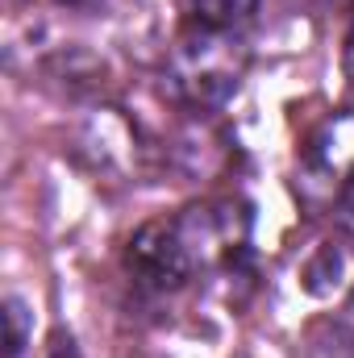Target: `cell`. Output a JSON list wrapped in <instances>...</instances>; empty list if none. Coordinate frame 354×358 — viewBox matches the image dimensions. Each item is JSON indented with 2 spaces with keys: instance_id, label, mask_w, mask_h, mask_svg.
Listing matches in <instances>:
<instances>
[{
  "instance_id": "cell-1",
  "label": "cell",
  "mask_w": 354,
  "mask_h": 358,
  "mask_svg": "<svg viewBox=\"0 0 354 358\" xmlns=\"http://www.w3.org/2000/svg\"><path fill=\"white\" fill-rule=\"evenodd\" d=\"M250 63L246 29H200L179 25L176 46L163 63V88L183 108H217L225 104Z\"/></svg>"
},
{
  "instance_id": "cell-2",
  "label": "cell",
  "mask_w": 354,
  "mask_h": 358,
  "mask_svg": "<svg viewBox=\"0 0 354 358\" xmlns=\"http://www.w3.org/2000/svg\"><path fill=\"white\" fill-rule=\"evenodd\" d=\"M192 271H238L250 259V204L221 196L187 204L171 217Z\"/></svg>"
},
{
  "instance_id": "cell-3",
  "label": "cell",
  "mask_w": 354,
  "mask_h": 358,
  "mask_svg": "<svg viewBox=\"0 0 354 358\" xmlns=\"http://www.w3.org/2000/svg\"><path fill=\"white\" fill-rule=\"evenodd\" d=\"M354 179V108H342L334 117H325L300 146L296 155V200L313 213L325 217L338 208L342 192Z\"/></svg>"
},
{
  "instance_id": "cell-4",
  "label": "cell",
  "mask_w": 354,
  "mask_h": 358,
  "mask_svg": "<svg viewBox=\"0 0 354 358\" xmlns=\"http://www.w3.org/2000/svg\"><path fill=\"white\" fill-rule=\"evenodd\" d=\"M125 271L146 292H179L196 275L192 263H187V255H183V246H179L176 229H171V217L146 221L129 238V246H125Z\"/></svg>"
},
{
  "instance_id": "cell-5",
  "label": "cell",
  "mask_w": 354,
  "mask_h": 358,
  "mask_svg": "<svg viewBox=\"0 0 354 358\" xmlns=\"http://www.w3.org/2000/svg\"><path fill=\"white\" fill-rule=\"evenodd\" d=\"M259 0H179V25L200 29H246Z\"/></svg>"
},
{
  "instance_id": "cell-6",
  "label": "cell",
  "mask_w": 354,
  "mask_h": 358,
  "mask_svg": "<svg viewBox=\"0 0 354 358\" xmlns=\"http://www.w3.org/2000/svg\"><path fill=\"white\" fill-rule=\"evenodd\" d=\"M346 283V255H342V246H334V242H325L317 255H313V263L304 267V292H313V296H334L338 287Z\"/></svg>"
},
{
  "instance_id": "cell-7",
  "label": "cell",
  "mask_w": 354,
  "mask_h": 358,
  "mask_svg": "<svg viewBox=\"0 0 354 358\" xmlns=\"http://www.w3.org/2000/svg\"><path fill=\"white\" fill-rule=\"evenodd\" d=\"M4 325H8L4 355L17 358V355H21V346H25V338H29V308H25V300H21V296H8V300H4Z\"/></svg>"
},
{
  "instance_id": "cell-8",
  "label": "cell",
  "mask_w": 354,
  "mask_h": 358,
  "mask_svg": "<svg viewBox=\"0 0 354 358\" xmlns=\"http://www.w3.org/2000/svg\"><path fill=\"white\" fill-rule=\"evenodd\" d=\"M313 358H354V321H338L325 329V338H317Z\"/></svg>"
},
{
  "instance_id": "cell-9",
  "label": "cell",
  "mask_w": 354,
  "mask_h": 358,
  "mask_svg": "<svg viewBox=\"0 0 354 358\" xmlns=\"http://www.w3.org/2000/svg\"><path fill=\"white\" fill-rule=\"evenodd\" d=\"M334 221H338V229H342L346 238H354V179H351V187L342 192L338 208H334Z\"/></svg>"
},
{
  "instance_id": "cell-10",
  "label": "cell",
  "mask_w": 354,
  "mask_h": 358,
  "mask_svg": "<svg viewBox=\"0 0 354 358\" xmlns=\"http://www.w3.org/2000/svg\"><path fill=\"white\" fill-rule=\"evenodd\" d=\"M263 4H275L283 13H296V8H330V4H346V0H263Z\"/></svg>"
},
{
  "instance_id": "cell-11",
  "label": "cell",
  "mask_w": 354,
  "mask_h": 358,
  "mask_svg": "<svg viewBox=\"0 0 354 358\" xmlns=\"http://www.w3.org/2000/svg\"><path fill=\"white\" fill-rule=\"evenodd\" d=\"M342 67H346V80L354 84V25H351V34H346V50H342Z\"/></svg>"
},
{
  "instance_id": "cell-12",
  "label": "cell",
  "mask_w": 354,
  "mask_h": 358,
  "mask_svg": "<svg viewBox=\"0 0 354 358\" xmlns=\"http://www.w3.org/2000/svg\"><path fill=\"white\" fill-rule=\"evenodd\" d=\"M50 358H80V355H76V342H71V338H55Z\"/></svg>"
},
{
  "instance_id": "cell-13",
  "label": "cell",
  "mask_w": 354,
  "mask_h": 358,
  "mask_svg": "<svg viewBox=\"0 0 354 358\" xmlns=\"http://www.w3.org/2000/svg\"><path fill=\"white\" fill-rule=\"evenodd\" d=\"M59 4H92V0H59Z\"/></svg>"
}]
</instances>
